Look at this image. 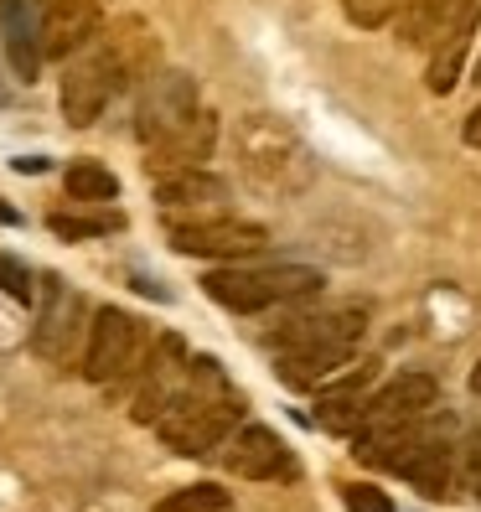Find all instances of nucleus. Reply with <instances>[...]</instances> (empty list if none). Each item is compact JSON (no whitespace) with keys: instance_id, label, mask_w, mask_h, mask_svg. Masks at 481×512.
I'll use <instances>...</instances> for the list:
<instances>
[{"instance_id":"28","label":"nucleus","mask_w":481,"mask_h":512,"mask_svg":"<svg viewBox=\"0 0 481 512\" xmlns=\"http://www.w3.org/2000/svg\"><path fill=\"white\" fill-rule=\"evenodd\" d=\"M461 140L471 145V150H481V104L466 114V125H461Z\"/></svg>"},{"instance_id":"13","label":"nucleus","mask_w":481,"mask_h":512,"mask_svg":"<svg viewBox=\"0 0 481 512\" xmlns=\"http://www.w3.org/2000/svg\"><path fill=\"white\" fill-rule=\"evenodd\" d=\"M440 399V383L430 373H399L394 383H383L378 394L368 399L363 425H404V419H430ZM357 425V430H363Z\"/></svg>"},{"instance_id":"23","label":"nucleus","mask_w":481,"mask_h":512,"mask_svg":"<svg viewBox=\"0 0 481 512\" xmlns=\"http://www.w3.org/2000/svg\"><path fill=\"white\" fill-rule=\"evenodd\" d=\"M363 414H368V399H363V394H321V404H316L321 425H326V430H347V435H357Z\"/></svg>"},{"instance_id":"4","label":"nucleus","mask_w":481,"mask_h":512,"mask_svg":"<svg viewBox=\"0 0 481 512\" xmlns=\"http://www.w3.org/2000/svg\"><path fill=\"white\" fill-rule=\"evenodd\" d=\"M150 326L119 306H99L88 316V337H83V378L88 383H119L140 373L145 352H150Z\"/></svg>"},{"instance_id":"25","label":"nucleus","mask_w":481,"mask_h":512,"mask_svg":"<svg viewBox=\"0 0 481 512\" xmlns=\"http://www.w3.org/2000/svg\"><path fill=\"white\" fill-rule=\"evenodd\" d=\"M47 228L57 238H68V244H78V238H99L109 228H119V213H99V218H73V213H52Z\"/></svg>"},{"instance_id":"24","label":"nucleus","mask_w":481,"mask_h":512,"mask_svg":"<svg viewBox=\"0 0 481 512\" xmlns=\"http://www.w3.org/2000/svg\"><path fill=\"white\" fill-rule=\"evenodd\" d=\"M404 6H409V0H342L347 21H352V26H363V32H378V26L399 21Z\"/></svg>"},{"instance_id":"15","label":"nucleus","mask_w":481,"mask_h":512,"mask_svg":"<svg viewBox=\"0 0 481 512\" xmlns=\"http://www.w3.org/2000/svg\"><path fill=\"white\" fill-rule=\"evenodd\" d=\"M99 47L109 52V63L119 68V78H125V83H135V78H145L150 68H156V37H150V26L135 21V16L114 21L109 32L99 37Z\"/></svg>"},{"instance_id":"17","label":"nucleus","mask_w":481,"mask_h":512,"mask_svg":"<svg viewBox=\"0 0 481 512\" xmlns=\"http://www.w3.org/2000/svg\"><path fill=\"white\" fill-rule=\"evenodd\" d=\"M223 197H228V182L213 176L207 166L156 176V202L166 207V213H187V207H207V202H223Z\"/></svg>"},{"instance_id":"19","label":"nucleus","mask_w":481,"mask_h":512,"mask_svg":"<svg viewBox=\"0 0 481 512\" xmlns=\"http://www.w3.org/2000/svg\"><path fill=\"white\" fill-rule=\"evenodd\" d=\"M352 363V352L337 347H316V352H280V378L290 388H326L342 368Z\"/></svg>"},{"instance_id":"22","label":"nucleus","mask_w":481,"mask_h":512,"mask_svg":"<svg viewBox=\"0 0 481 512\" xmlns=\"http://www.w3.org/2000/svg\"><path fill=\"white\" fill-rule=\"evenodd\" d=\"M156 512H233V492H223L218 481H197V487L171 492Z\"/></svg>"},{"instance_id":"8","label":"nucleus","mask_w":481,"mask_h":512,"mask_svg":"<svg viewBox=\"0 0 481 512\" xmlns=\"http://www.w3.org/2000/svg\"><path fill=\"white\" fill-rule=\"evenodd\" d=\"M125 88V78H119V68L109 63V52L99 47V37L88 42L83 57H73L68 73H63V119L73 130H88L94 119L109 109V99Z\"/></svg>"},{"instance_id":"11","label":"nucleus","mask_w":481,"mask_h":512,"mask_svg":"<svg viewBox=\"0 0 481 512\" xmlns=\"http://www.w3.org/2000/svg\"><path fill=\"white\" fill-rule=\"evenodd\" d=\"M218 145V114L197 109L187 125H176L171 135H161L156 145H145V171L150 176H166V171H187V166H202Z\"/></svg>"},{"instance_id":"5","label":"nucleus","mask_w":481,"mask_h":512,"mask_svg":"<svg viewBox=\"0 0 481 512\" xmlns=\"http://www.w3.org/2000/svg\"><path fill=\"white\" fill-rule=\"evenodd\" d=\"M88 300L68 285L47 275L42 280V311H37V326H32V347L37 357H47V363H73V352L83 347L88 337Z\"/></svg>"},{"instance_id":"6","label":"nucleus","mask_w":481,"mask_h":512,"mask_svg":"<svg viewBox=\"0 0 481 512\" xmlns=\"http://www.w3.org/2000/svg\"><path fill=\"white\" fill-rule=\"evenodd\" d=\"M166 238L176 254L192 259H249L269 249V228L249 218H192V223H166Z\"/></svg>"},{"instance_id":"31","label":"nucleus","mask_w":481,"mask_h":512,"mask_svg":"<svg viewBox=\"0 0 481 512\" xmlns=\"http://www.w3.org/2000/svg\"><path fill=\"white\" fill-rule=\"evenodd\" d=\"M471 78H476V83H481V52H476V57H471Z\"/></svg>"},{"instance_id":"29","label":"nucleus","mask_w":481,"mask_h":512,"mask_svg":"<svg viewBox=\"0 0 481 512\" xmlns=\"http://www.w3.org/2000/svg\"><path fill=\"white\" fill-rule=\"evenodd\" d=\"M0 223H6V228H16V223H21V213H16V207H6V202H0Z\"/></svg>"},{"instance_id":"30","label":"nucleus","mask_w":481,"mask_h":512,"mask_svg":"<svg viewBox=\"0 0 481 512\" xmlns=\"http://www.w3.org/2000/svg\"><path fill=\"white\" fill-rule=\"evenodd\" d=\"M471 394H481V363L471 368Z\"/></svg>"},{"instance_id":"32","label":"nucleus","mask_w":481,"mask_h":512,"mask_svg":"<svg viewBox=\"0 0 481 512\" xmlns=\"http://www.w3.org/2000/svg\"><path fill=\"white\" fill-rule=\"evenodd\" d=\"M471 492H476V497H481V476H476V481H471Z\"/></svg>"},{"instance_id":"21","label":"nucleus","mask_w":481,"mask_h":512,"mask_svg":"<svg viewBox=\"0 0 481 512\" xmlns=\"http://www.w3.org/2000/svg\"><path fill=\"white\" fill-rule=\"evenodd\" d=\"M63 187H68L73 202H114L119 197V176L109 166H99V161H73L63 171Z\"/></svg>"},{"instance_id":"26","label":"nucleus","mask_w":481,"mask_h":512,"mask_svg":"<svg viewBox=\"0 0 481 512\" xmlns=\"http://www.w3.org/2000/svg\"><path fill=\"white\" fill-rule=\"evenodd\" d=\"M0 290H6L11 300H21V306H32V300H37V280H32V269H26L16 254H0Z\"/></svg>"},{"instance_id":"1","label":"nucleus","mask_w":481,"mask_h":512,"mask_svg":"<svg viewBox=\"0 0 481 512\" xmlns=\"http://www.w3.org/2000/svg\"><path fill=\"white\" fill-rule=\"evenodd\" d=\"M244 419V399L228 388L223 368L213 357H187V373H182V388L176 399L166 404V414L156 419V435L166 450L176 456H213V450L233 435V425Z\"/></svg>"},{"instance_id":"18","label":"nucleus","mask_w":481,"mask_h":512,"mask_svg":"<svg viewBox=\"0 0 481 512\" xmlns=\"http://www.w3.org/2000/svg\"><path fill=\"white\" fill-rule=\"evenodd\" d=\"M0 26H6V57L21 83H37L42 73V47H37V26L26 21V0H0Z\"/></svg>"},{"instance_id":"12","label":"nucleus","mask_w":481,"mask_h":512,"mask_svg":"<svg viewBox=\"0 0 481 512\" xmlns=\"http://www.w3.org/2000/svg\"><path fill=\"white\" fill-rule=\"evenodd\" d=\"M99 37V0H47V16L37 26L42 57H73Z\"/></svg>"},{"instance_id":"2","label":"nucleus","mask_w":481,"mask_h":512,"mask_svg":"<svg viewBox=\"0 0 481 512\" xmlns=\"http://www.w3.org/2000/svg\"><path fill=\"white\" fill-rule=\"evenodd\" d=\"M238 145V166L259 192H275V197H300L316 182V161L306 140H300L280 114H244L233 130Z\"/></svg>"},{"instance_id":"14","label":"nucleus","mask_w":481,"mask_h":512,"mask_svg":"<svg viewBox=\"0 0 481 512\" xmlns=\"http://www.w3.org/2000/svg\"><path fill=\"white\" fill-rule=\"evenodd\" d=\"M476 21V0H409L404 6V42L409 47H440L450 32Z\"/></svg>"},{"instance_id":"10","label":"nucleus","mask_w":481,"mask_h":512,"mask_svg":"<svg viewBox=\"0 0 481 512\" xmlns=\"http://www.w3.org/2000/svg\"><path fill=\"white\" fill-rule=\"evenodd\" d=\"M223 466L244 481H275V476H290L295 461H290V445L269 430V425H244L238 435L223 440Z\"/></svg>"},{"instance_id":"16","label":"nucleus","mask_w":481,"mask_h":512,"mask_svg":"<svg viewBox=\"0 0 481 512\" xmlns=\"http://www.w3.org/2000/svg\"><path fill=\"white\" fill-rule=\"evenodd\" d=\"M394 471H399L404 481H414V487L425 492V497H445L450 481H456V445H445V440L425 435Z\"/></svg>"},{"instance_id":"9","label":"nucleus","mask_w":481,"mask_h":512,"mask_svg":"<svg viewBox=\"0 0 481 512\" xmlns=\"http://www.w3.org/2000/svg\"><path fill=\"white\" fill-rule=\"evenodd\" d=\"M368 331V311L363 306H332V311H306L275 326V352H316V347H337V352H357Z\"/></svg>"},{"instance_id":"3","label":"nucleus","mask_w":481,"mask_h":512,"mask_svg":"<svg viewBox=\"0 0 481 512\" xmlns=\"http://www.w3.org/2000/svg\"><path fill=\"white\" fill-rule=\"evenodd\" d=\"M207 300H218L223 311L238 316H259L290 306V300H311L321 290V269L316 264H269V269H207L202 275Z\"/></svg>"},{"instance_id":"7","label":"nucleus","mask_w":481,"mask_h":512,"mask_svg":"<svg viewBox=\"0 0 481 512\" xmlns=\"http://www.w3.org/2000/svg\"><path fill=\"white\" fill-rule=\"evenodd\" d=\"M140 104H135V135L140 145H156L161 135H171L176 125H187L197 114V78L182 68H166V73H145L140 78Z\"/></svg>"},{"instance_id":"27","label":"nucleus","mask_w":481,"mask_h":512,"mask_svg":"<svg viewBox=\"0 0 481 512\" xmlns=\"http://www.w3.org/2000/svg\"><path fill=\"white\" fill-rule=\"evenodd\" d=\"M342 502H347V512H394V497L378 492L373 481H347Z\"/></svg>"},{"instance_id":"20","label":"nucleus","mask_w":481,"mask_h":512,"mask_svg":"<svg viewBox=\"0 0 481 512\" xmlns=\"http://www.w3.org/2000/svg\"><path fill=\"white\" fill-rule=\"evenodd\" d=\"M471 32H476V21L471 26H461V32H450L440 47H435V57H430V73H425V83H430V94H450V88L461 83V73H466V57H471Z\"/></svg>"}]
</instances>
